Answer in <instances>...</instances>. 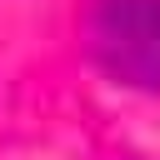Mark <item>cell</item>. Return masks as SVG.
I'll use <instances>...</instances> for the list:
<instances>
[{
  "label": "cell",
  "instance_id": "1",
  "mask_svg": "<svg viewBox=\"0 0 160 160\" xmlns=\"http://www.w3.org/2000/svg\"><path fill=\"white\" fill-rule=\"evenodd\" d=\"M85 45L110 80L160 90V0H90Z\"/></svg>",
  "mask_w": 160,
  "mask_h": 160
}]
</instances>
